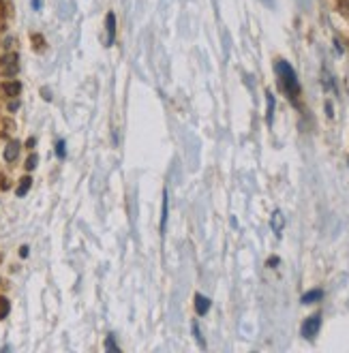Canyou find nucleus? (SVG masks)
<instances>
[{
	"label": "nucleus",
	"instance_id": "1",
	"mask_svg": "<svg viewBox=\"0 0 349 353\" xmlns=\"http://www.w3.org/2000/svg\"><path fill=\"white\" fill-rule=\"evenodd\" d=\"M276 75H279L281 86L287 95H289V99H296L298 92H300V84H298L296 71L292 69V65H287L285 60H279L276 62Z\"/></svg>",
	"mask_w": 349,
	"mask_h": 353
},
{
	"label": "nucleus",
	"instance_id": "2",
	"mask_svg": "<svg viewBox=\"0 0 349 353\" xmlns=\"http://www.w3.org/2000/svg\"><path fill=\"white\" fill-rule=\"evenodd\" d=\"M319 328H322V317L319 315H313V317H309L302 323V336L304 338H315L317 332H319Z\"/></svg>",
	"mask_w": 349,
	"mask_h": 353
},
{
	"label": "nucleus",
	"instance_id": "3",
	"mask_svg": "<svg viewBox=\"0 0 349 353\" xmlns=\"http://www.w3.org/2000/svg\"><path fill=\"white\" fill-rule=\"evenodd\" d=\"M105 33H107L105 43L111 45V43H114V35H116V17H114V13L105 15Z\"/></svg>",
	"mask_w": 349,
	"mask_h": 353
},
{
	"label": "nucleus",
	"instance_id": "4",
	"mask_svg": "<svg viewBox=\"0 0 349 353\" xmlns=\"http://www.w3.org/2000/svg\"><path fill=\"white\" fill-rule=\"evenodd\" d=\"M270 225H272V231H274L276 236H281L283 227H285V216H283V212H281V210H276V212L272 214V221H270Z\"/></svg>",
	"mask_w": 349,
	"mask_h": 353
},
{
	"label": "nucleus",
	"instance_id": "5",
	"mask_svg": "<svg viewBox=\"0 0 349 353\" xmlns=\"http://www.w3.org/2000/svg\"><path fill=\"white\" fill-rule=\"evenodd\" d=\"M167 214H169V197H167V193H163V208H161V233H165V227H167Z\"/></svg>",
	"mask_w": 349,
	"mask_h": 353
},
{
	"label": "nucleus",
	"instance_id": "6",
	"mask_svg": "<svg viewBox=\"0 0 349 353\" xmlns=\"http://www.w3.org/2000/svg\"><path fill=\"white\" fill-rule=\"evenodd\" d=\"M17 154H19V143H17V141H11V143H9V146L5 148V161L13 163V161L17 159Z\"/></svg>",
	"mask_w": 349,
	"mask_h": 353
},
{
	"label": "nucleus",
	"instance_id": "7",
	"mask_svg": "<svg viewBox=\"0 0 349 353\" xmlns=\"http://www.w3.org/2000/svg\"><path fill=\"white\" fill-rule=\"evenodd\" d=\"M322 298H324V291H322V289H313V291H309V293L302 296V304H315V302H319Z\"/></svg>",
	"mask_w": 349,
	"mask_h": 353
},
{
	"label": "nucleus",
	"instance_id": "8",
	"mask_svg": "<svg viewBox=\"0 0 349 353\" xmlns=\"http://www.w3.org/2000/svg\"><path fill=\"white\" fill-rule=\"evenodd\" d=\"M195 308H197L199 315H206L210 310V300L203 298V296H197V298H195Z\"/></svg>",
	"mask_w": 349,
	"mask_h": 353
},
{
	"label": "nucleus",
	"instance_id": "9",
	"mask_svg": "<svg viewBox=\"0 0 349 353\" xmlns=\"http://www.w3.org/2000/svg\"><path fill=\"white\" fill-rule=\"evenodd\" d=\"M5 92L9 97H17L19 92H22V84H17V81H11V84H5Z\"/></svg>",
	"mask_w": 349,
	"mask_h": 353
},
{
	"label": "nucleus",
	"instance_id": "10",
	"mask_svg": "<svg viewBox=\"0 0 349 353\" xmlns=\"http://www.w3.org/2000/svg\"><path fill=\"white\" fill-rule=\"evenodd\" d=\"M30 184H33V180H30V178H22V180H19V186H17V195L19 197H24L26 193H28V189H30Z\"/></svg>",
	"mask_w": 349,
	"mask_h": 353
},
{
	"label": "nucleus",
	"instance_id": "11",
	"mask_svg": "<svg viewBox=\"0 0 349 353\" xmlns=\"http://www.w3.org/2000/svg\"><path fill=\"white\" fill-rule=\"evenodd\" d=\"M268 113H266V118H268V124H272V118H274V97H272V92H268Z\"/></svg>",
	"mask_w": 349,
	"mask_h": 353
},
{
	"label": "nucleus",
	"instance_id": "12",
	"mask_svg": "<svg viewBox=\"0 0 349 353\" xmlns=\"http://www.w3.org/2000/svg\"><path fill=\"white\" fill-rule=\"evenodd\" d=\"M37 163H39V157H37V154H30L28 161H26V169H28V171H33V169L37 167Z\"/></svg>",
	"mask_w": 349,
	"mask_h": 353
},
{
	"label": "nucleus",
	"instance_id": "13",
	"mask_svg": "<svg viewBox=\"0 0 349 353\" xmlns=\"http://www.w3.org/2000/svg\"><path fill=\"white\" fill-rule=\"evenodd\" d=\"M7 313H9V300H0V319H5L7 317Z\"/></svg>",
	"mask_w": 349,
	"mask_h": 353
},
{
	"label": "nucleus",
	"instance_id": "14",
	"mask_svg": "<svg viewBox=\"0 0 349 353\" xmlns=\"http://www.w3.org/2000/svg\"><path fill=\"white\" fill-rule=\"evenodd\" d=\"M65 148H67V146H65V141H58V143H56V154H58L60 159H65V157H67V150H65Z\"/></svg>",
	"mask_w": 349,
	"mask_h": 353
},
{
	"label": "nucleus",
	"instance_id": "15",
	"mask_svg": "<svg viewBox=\"0 0 349 353\" xmlns=\"http://www.w3.org/2000/svg\"><path fill=\"white\" fill-rule=\"evenodd\" d=\"M105 349H107V351H111V349H114V351H120L118 345H116V340H114V336H107V340H105Z\"/></svg>",
	"mask_w": 349,
	"mask_h": 353
},
{
	"label": "nucleus",
	"instance_id": "16",
	"mask_svg": "<svg viewBox=\"0 0 349 353\" xmlns=\"http://www.w3.org/2000/svg\"><path fill=\"white\" fill-rule=\"evenodd\" d=\"M193 332H195V338H197V342L203 347V338H201V332H199V328L197 326H193Z\"/></svg>",
	"mask_w": 349,
	"mask_h": 353
},
{
	"label": "nucleus",
	"instance_id": "17",
	"mask_svg": "<svg viewBox=\"0 0 349 353\" xmlns=\"http://www.w3.org/2000/svg\"><path fill=\"white\" fill-rule=\"evenodd\" d=\"M19 257H28V246H22V248H19Z\"/></svg>",
	"mask_w": 349,
	"mask_h": 353
},
{
	"label": "nucleus",
	"instance_id": "18",
	"mask_svg": "<svg viewBox=\"0 0 349 353\" xmlns=\"http://www.w3.org/2000/svg\"><path fill=\"white\" fill-rule=\"evenodd\" d=\"M33 9H41V0H33Z\"/></svg>",
	"mask_w": 349,
	"mask_h": 353
}]
</instances>
